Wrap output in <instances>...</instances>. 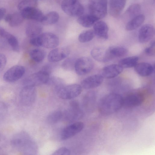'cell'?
Returning a JSON list of instances; mask_svg holds the SVG:
<instances>
[{"mask_svg": "<svg viewBox=\"0 0 155 155\" xmlns=\"http://www.w3.org/2000/svg\"><path fill=\"white\" fill-rule=\"evenodd\" d=\"M108 30L107 24L103 21H98L93 25V30L95 35L101 39H107Z\"/></svg>", "mask_w": 155, "mask_h": 155, "instance_id": "ffe728a7", "label": "cell"}, {"mask_svg": "<svg viewBox=\"0 0 155 155\" xmlns=\"http://www.w3.org/2000/svg\"><path fill=\"white\" fill-rule=\"evenodd\" d=\"M24 19L21 12H15L11 14L10 18L8 23L11 27H16L21 24Z\"/></svg>", "mask_w": 155, "mask_h": 155, "instance_id": "1f68e13d", "label": "cell"}, {"mask_svg": "<svg viewBox=\"0 0 155 155\" xmlns=\"http://www.w3.org/2000/svg\"><path fill=\"white\" fill-rule=\"evenodd\" d=\"M91 54L95 60L102 62H107L112 59L109 54L108 49L103 47L94 48L91 51Z\"/></svg>", "mask_w": 155, "mask_h": 155, "instance_id": "e0dca14e", "label": "cell"}, {"mask_svg": "<svg viewBox=\"0 0 155 155\" xmlns=\"http://www.w3.org/2000/svg\"><path fill=\"white\" fill-rule=\"evenodd\" d=\"M155 35V29L151 24H146L140 29L138 33V40L142 43L147 42L151 39Z\"/></svg>", "mask_w": 155, "mask_h": 155, "instance_id": "5bb4252c", "label": "cell"}, {"mask_svg": "<svg viewBox=\"0 0 155 155\" xmlns=\"http://www.w3.org/2000/svg\"><path fill=\"white\" fill-rule=\"evenodd\" d=\"M2 137L0 133V143H1V142H2Z\"/></svg>", "mask_w": 155, "mask_h": 155, "instance_id": "7bdbcfd3", "label": "cell"}, {"mask_svg": "<svg viewBox=\"0 0 155 155\" xmlns=\"http://www.w3.org/2000/svg\"><path fill=\"white\" fill-rule=\"evenodd\" d=\"M76 60L74 58H69L65 60L62 64V67L66 70H72L74 68V64Z\"/></svg>", "mask_w": 155, "mask_h": 155, "instance_id": "d590c367", "label": "cell"}, {"mask_svg": "<svg viewBox=\"0 0 155 155\" xmlns=\"http://www.w3.org/2000/svg\"><path fill=\"white\" fill-rule=\"evenodd\" d=\"M143 96L140 93L129 94L123 98V105L125 107L133 108L141 105L144 100Z\"/></svg>", "mask_w": 155, "mask_h": 155, "instance_id": "2e32d148", "label": "cell"}, {"mask_svg": "<svg viewBox=\"0 0 155 155\" xmlns=\"http://www.w3.org/2000/svg\"><path fill=\"white\" fill-rule=\"evenodd\" d=\"M127 0H109V11L114 17H118L125 7Z\"/></svg>", "mask_w": 155, "mask_h": 155, "instance_id": "d6986e66", "label": "cell"}, {"mask_svg": "<svg viewBox=\"0 0 155 155\" xmlns=\"http://www.w3.org/2000/svg\"><path fill=\"white\" fill-rule=\"evenodd\" d=\"M37 0H23L18 4V8L21 11L28 8L36 7L37 5Z\"/></svg>", "mask_w": 155, "mask_h": 155, "instance_id": "e575fe53", "label": "cell"}, {"mask_svg": "<svg viewBox=\"0 0 155 155\" xmlns=\"http://www.w3.org/2000/svg\"><path fill=\"white\" fill-rule=\"evenodd\" d=\"M62 9L66 14L72 17H79L84 12L83 6L78 0H63L61 2Z\"/></svg>", "mask_w": 155, "mask_h": 155, "instance_id": "277c9868", "label": "cell"}, {"mask_svg": "<svg viewBox=\"0 0 155 155\" xmlns=\"http://www.w3.org/2000/svg\"><path fill=\"white\" fill-rule=\"evenodd\" d=\"M103 80L104 78L101 75L95 74L83 79L81 82V86L85 89H91L100 85Z\"/></svg>", "mask_w": 155, "mask_h": 155, "instance_id": "9a60e30c", "label": "cell"}, {"mask_svg": "<svg viewBox=\"0 0 155 155\" xmlns=\"http://www.w3.org/2000/svg\"><path fill=\"white\" fill-rule=\"evenodd\" d=\"M39 22L32 21L28 24L25 31L28 37L31 38L38 36L41 34L42 28Z\"/></svg>", "mask_w": 155, "mask_h": 155, "instance_id": "603a6c76", "label": "cell"}, {"mask_svg": "<svg viewBox=\"0 0 155 155\" xmlns=\"http://www.w3.org/2000/svg\"><path fill=\"white\" fill-rule=\"evenodd\" d=\"M36 97L35 87L31 85H25L21 91L19 98L21 104L24 106H29L34 103Z\"/></svg>", "mask_w": 155, "mask_h": 155, "instance_id": "52a82bcc", "label": "cell"}, {"mask_svg": "<svg viewBox=\"0 0 155 155\" xmlns=\"http://www.w3.org/2000/svg\"><path fill=\"white\" fill-rule=\"evenodd\" d=\"M123 70V68L119 64H112L104 67L102 70L101 75L104 78H112L120 74Z\"/></svg>", "mask_w": 155, "mask_h": 155, "instance_id": "44dd1931", "label": "cell"}, {"mask_svg": "<svg viewBox=\"0 0 155 155\" xmlns=\"http://www.w3.org/2000/svg\"><path fill=\"white\" fill-rule=\"evenodd\" d=\"M123 98L121 95L117 93L106 94L101 98L98 102L99 111L105 115L114 113L123 106Z\"/></svg>", "mask_w": 155, "mask_h": 155, "instance_id": "7a4b0ae2", "label": "cell"}, {"mask_svg": "<svg viewBox=\"0 0 155 155\" xmlns=\"http://www.w3.org/2000/svg\"><path fill=\"white\" fill-rule=\"evenodd\" d=\"M63 114L60 110H55L49 114L46 119L48 123L54 124L57 123L61 118Z\"/></svg>", "mask_w": 155, "mask_h": 155, "instance_id": "836d02e7", "label": "cell"}, {"mask_svg": "<svg viewBox=\"0 0 155 155\" xmlns=\"http://www.w3.org/2000/svg\"><path fill=\"white\" fill-rule=\"evenodd\" d=\"M94 36L93 30H87L83 31L80 34L78 37V40L81 43H86L91 41Z\"/></svg>", "mask_w": 155, "mask_h": 155, "instance_id": "d6a6232c", "label": "cell"}, {"mask_svg": "<svg viewBox=\"0 0 155 155\" xmlns=\"http://www.w3.org/2000/svg\"><path fill=\"white\" fill-rule=\"evenodd\" d=\"M144 51L145 53L148 56L154 55L155 53L154 41L151 42L150 46L146 48Z\"/></svg>", "mask_w": 155, "mask_h": 155, "instance_id": "ab89813d", "label": "cell"}, {"mask_svg": "<svg viewBox=\"0 0 155 155\" xmlns=\"http://www.w3.org/2000/svg\"><path fill=\"white\" fill-rule=\"evenodd\" d=\"M59 17V14L57 12H50L44 15L41 23L45 25H52L58 21Z\"/></svg>", "mask_w": 155, "mask_h": 155, "instance_id": "4316f807", "label": "cell"}, {"mask_svg": "<svg viewBox=\"0 0 155 155\" xmlns=\"http://www.w3.org/2000/svg\"><path fill=\"white\" fill-rule=\"evenodd\" d=\"M70 150L65 147H61L55 150L53 153V155H69L70 154Z\"/></svg>", "mask_w": 155, "mask_h": 155, "instance_id": "f35d334b", "label": "cell"}, {"mask_svg": "<svg viewBox=\"0 0 155 155\" xmlns=\"http://www.w3.org/2000/svg\"><path fill=\"white\" fill-rule=\"evenodd\" d=\"M55 89L57 95L60 98L69 100L79 96L81 93L82 87L77 84L67 85L60 84L56 86Z\"/></svg>", "mask_w": 155, "mask_h": 155, "instance_id": "3957f363", "label": "cell"}, {"mask_svg": "<svg viewBox=\"0 0 155 155\" xmlns=\"http://www.w3.org/2000/svg\"><path fill=\"white\" fill-rule=\"evenodd\" d=\"M136 72L140 75L146 77L150 75L153 73L154 68L152 65L146 62L137 63L134 67Z\"/></svg>", "mask_w": 155, "mask_h": 155, "instance_id": "cb8c5ba5", "label": "cell"}, {"mask_svg": "<svg viewBox=\"0 0 155 155\" xmlns=\"http://www.w3.org/2000/svg\"><path fill=\"white\" fill-rule=\"evenodd\" d=\"M21 12L24 19L41 22L44 15L41 10L36 7L26 8Z\"/></svg>", "mask_w": 155, "mask_h": 155, "instance_id": "ac0fdd59", "label": "cell"}, {"mask_svg": "<svg viewBox=\"0 0 155 155\" xmlns=\"http://www.w3.org/2000/svg\"><path fill=\"white\" fill-rule=\"evenodd\" d=\"M8 112V107L4 103L0 102V123L5 119Z\"/></svg>", "mask_w": 155, "mask_h": 155, "instance_id": "74e56055", "label": "cell"}, {"mask_svg": "<svg viewBox=\"0 0 155 155\" xmlns=\"http://www.w3.org/2000/svg\"><path fill=\"white\" fill-rule=\"evenodd\" d=\"M12 147L25 155H35L38 147L35 141L26 132L21 131L15 134L11 140Z\"/></svg>", "mask_w": 155, "mask_h": 155, "instance_id": "6da1fadb", "label": "cell"}, {"mask_svg": "<svg viewBox=\"0 0 155 155\" xmlns=\"http://www.w3.org/2000/svg\"><path fill=\"white\" fill-rule=\"evenodd\" d=\"M99 20L94 16L90 14L82 15L77 19L78 23L85 28H90L93 26Z\"/></svg>", "mask_w": 155, "mask_h": 155, "instance_id": "d4e9b609", "label": "cell"}, {"mask_svg": "<svg viewBox=\"0 0 155 155\" xmlns=\"http://www.w3.org/2000/svg\"><path fill=\"white\" fill-rule=\"evenodd\" d=\"M70 53V50L68 47L56 48L49 52L48 56V60L51 62H58L66 58Z\"/></svg>", "mask_w": 155, "mask_h": 155, "instance_id": "7c38bea8", "label": "cell"}, {"mask_svg": "<svg viewBox=\"0 0 155 155\" xmlns=\"http://www.w3.org/2000/svg\"><path fill=\"white\" fill-rule=\"evenodd\" d=\"M7 62L5 56L3 54H0V72L5 68Z\"/></svg>", "mask_w": 155, "mask_h": 155, "instance_id": "60d3db41", "label": "cell"}, {"mask_svg": "<svg viewBox=\"0 0 155 155\" xmlns=\"http://www.w3.org/2000/svg\"><path fill=\"white\" fill-rule=\"evenodd\" d=\"M29 55L33 61L37 63H40L44 60L46 56V53L43 49L36 48L31 51Z\"/></svg>", "mask_w": 155, "mask_h": 155, "instance_id": "f546056e", "label": "cell"}, {"mask_svg": "<svg viewBox=\"0 0 155 155\" xmlns=\"http://www.w3.org/2000/svg\"><path fill=\"white\" fill-rule=\"evenodd\" d=\"M25 72V68L22 66H14L7 70L3 76L4 80L8 82L13 83L20 79Z\"/></svg>", "mask_w": 155, "mask_h": 155, "instance_id": "8fae6325", "label": "cell"}, {"mask_svg": "<svg viewBox=\"0 0 155 155\" xmlns=\"http://www.w3.org/2000/svg\"><path fill=\"white\" fill-rule=\"evenodd\" d=\"M107 0H89V14L98 20L104 17L107 15Z\"/></svg>", "mask_w": 155, "mask_h": 155, "instance_id": "5b68a950", "label": "cell"}, {"mask_svg": "<svg viewBox=\"0 0 155 155\" xmlns=\"http://www.w3.org/2000/svg\"><path fill=\"white\" fill-rule=\"evenodd\" d=\"M139 57L136 56L129 57L120 60L119 65L122 68H130L134 67L137 63Z\"/></svg>", "mask_w": 155, "mask_h": 155, "instance_id": "f1b7e54d", "label": "cell"}, {"mask_svg": "<svg viewBox=\"0 0 155 155\" xmlns=\"http://www.w3.org/2000/svg\"><path fill=\"white\" fill-rule=\"evenodd\" d=\"M96 99L97 94L94 91H89L85 94L83 98V104L86 111H93L95 107Z\"/></svg>", "mask_w": 155, "mask_h": 155, "instance_id": "7402d4cb", "label": "cell"}, {"mask_svg": "<svg viewBox=\"0 0 155 155\" xmlns=\"http://www.w3.org/2000/svg\"><path fill=\"white\" fill-rule=\"evenodd\" d=\"M0 36L6 39L8 44L12 42L16 38L14 35L10 34L3 28L0 26Z\"/></svg>", "mask_w": 155, "mask_h": 155, "instance_id": "8d00e7d4", "label": "cell"}, {"mask_svg": "<svg viewBox=\"0 0 155 155\" xmlns=\"http://www.w3.org/2000/svg\"><path fill=\"white\" fill-rule=\"evenodd\" d=\"M83 115V112L80 108L79 103L76 101H71L69 108L66 110L64 113L65 119L69 122L81 119Z\"/></svg>", "mask_w": 155, "mask_h": 155, "instance_id": "30bf717a", "label": "cell"}, {"mask_svg": "<svg viewBox=\"0 0 155 155\" xmlns=\"http://www.w3.org/2000/svg\"><path fill=\"white\" fill-rule=\"evenodd\" d=\"M49 72L42 69L33 74L27 78L24 81L25 85L35 86L48 83L50 80Z\"/></svg>", "mask_w": 155, "mask_h": 155, "instance_id": "8992f818", "label": "cell"}, {"mask_svg": "<svg viewBox=\"0 0 155 155\" xmlns=\"http://www.w3.org/2000/svg\"><path fill=\"white\" fill-rule=\"evenodd\" d=\"M141 8L140 5L137 3L133 4L128 8L125 15L130 19L140 14Z\"/></svg>", "mask_w": 155, "mask_h": 155, "instance_id": "4dcf8cb0", "label": "cell"}, {"mask_svg": "<svg viewBox=\"0 0 155 155\" xmlns=\"http://www.w3.org/2000/svg\"><path fill=\"white\" fill-rule=\"evenodd\" d=\"M94 65L93 61L90 58L82 57L76 60L74 68L78 75H84L89 73L92 71Z\"/></svg>", "mask_w": 155, "mask_h": 155, "instance_id": "ba28073f", "label": "cell"}, {"mask_svg": "<svg viewBox=\"0 0 155 155\" xmlns=\"http://www.w3.org/2000/svg\"><path fill=\"white\" fill-rule=\"evenodd\" d=\"M145 19L144 15L140 14L130 20L127 24L125 28L127 31L135 30L140 27L144 22Z\"/></svg>", "mask_w": 155, "mask_h": 155, "instance_id": "484cf974", "label": "cell"}, {"mask_svg": "<svg viewBox=\"0 0 155 155\" xmlns=\"http://www.w3.org/2000/svg\"><path fill=\"white\" fill-rule=\"evenodd\" d=\"M6 12V10L4 8H0V21L4 16Z\"/></svg>", "mask_w": 155, "mask_h": 155, "instance_id": "b9f144b4", "label": "cell"}, {"mask_svg": "<svg viewBox=\"0 0 155 155\" xmlns=\"http://www.w3.org/2000/svg\"><path fill=\"white\" fill-rule=\"evenodd\" d=\"M109 53L113 58L125 56L127 53V50L125 48L118 46H113L108 48Z\"/></svg>", "mask_w": 155, "mask_h": 155, "instance_id": "83f0119b", "label": "cell"}, {"mask_svg": "<svg viewBox=\"0 0 155 155\" xmlns=\"http://www.w3.org/2000/svg\"><path fill=\"white\" fill-rule=\"evenodd\" d=\"M84 127V124L82 122H77L71 124L63 130L61 138L63 140L70 138L80 132Z\"/></svg>", "mask_w": 155, "mask_h": 155, "instance_id": "4fadbf2b", "label": "cell"}, {"mask_svg": "<svg viewBox=\"0 0 155 155\" xmlns=\"http://www.w3.org/2000/svg\"><path fill=\"white\" fill-rule=\"evenodd\" d=\"M39 47L46 48H54L58 46L59 39L55 35L50 32L41 34L37 37Z\"/></svg>", "mask_w": 155, "mask_h": 155, "instance_id": "9c48e42d", "label": "cell"}]
</instances>
